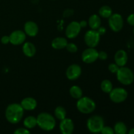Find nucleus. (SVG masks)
Listing matches in <instances>:
<instances>
[{
	"instance_id": "obj_13",
	"label": "nucleus",
	"mask_w": 134,
	"mask_h": 134,
	"mask_svg": "<svg viewBox=\"0 0 134 134\" xmlns=\"http://www.w3.org/2000/svg\"><path fill=\"white\" fill-rule=\"evenodd\" d=\"M74 124L71 119L65 118L60 122V130L63 134H71L74 130Z\"/></svg>"
},
{
	"instance_id": "obj_22",
	"label": "nucleus",
	"mask_w": 134,
	"mask_h": 134,
	"mask_svg": "<svg viewBox=\"0 0 134 134\" xmlns=\"http://www.w3.org/2000/svg\"><path fill=\"white\" fill-rule=\"evenodd\" d=\"M113 14L112 9L108 5H103L99 9V14L104 18H109Z\"/></svg>"
},
{
	"instance_id": "obj_6",
	"label": "nucleus",
	"mask_w": 134,
	"mask_h": 134,
	"mask_svg": "<svg viewBox=\"0 0 134 134\" xmlns=\"http://www.w3.org/2000/svg\"><path fill=\"white\" fill-rule=\"evenodd\" d=\"M110 99L115 103H120L124 102L128 98V92L123 88H115L110 92Z\"/></svg>"
},
{
	"instance_id": "obj_27",
	"label": "nucleus",
	"mask_w": 134,
	"mask_h": 134,
	"mask_svg": "<svg viewBox=\"0 0 134 134\" xmlns=\"http://www.w3.org/2000/svg\"><path fill=\"white\" fill-rule=\"evenodd\" d=\"M120 67L116 64V63H112V64H110L108 66V69L109 70V71L112 73H116V72L118 71V70L119 69Z\"/></svg>"
},
{
	"instance_id": "obj_21",
	"label": "nucleus",
	"mask_w": 134,
	"mask_h": 134,
	"mask_svg": "<svg viewBox=\"0 0 134 134\" xmlns=\"http://www.w3.org/2000/svg\"><path fill=\"white\" fill-rule=\"evenodd\" d=\"M69 94L72 98L79 99L82 96V90L79 86L74 85V86H72L69 89Z\"/></svg>"
},
{
	"instance_id": "obj_16",
	"label": "nucleus",
	"mask_w": 134,
	"mask_h": 134,
	"mask_svg": "<svg viewBox=\"0 0 134 134\" xmlns=\"http://www.w3.org/2000/svg\"><path fill=\"white\" fill-rule=\"evenodd\" d=\"M22 108L26 111H32L37 107V102L36 99L31 97H27L22 100L20 103Z\"/></svg>"
},
{
	"instance_id": "obj_30",
	"label": "nucleus",
	"mask_w": 134,
	"mask_h": 134,
	"mask_svg": "<svg viewBox=\"0 0 134 134\" xmlns=\"http://www.w3.org/2000/svg\"><path fill=\"white\" fill-rule=\"evenodd\" d=\"M108 55H107V52L105 51H100L98 52V58L101 60H105L107 59Z\"/></svg>"
},
{
	"instance_id": "obj_3",
	"label": "nucleus",
	"mask_w": 134,
	"mask_h": 134,
	"mask_svg": "<svg viewBox=\"0 0 134 134\" xmlns=\"http://www.w3.org/2000/svg\"><path fill=\"white\" fill-rule=\"evenodd\" d=\"M77 108L82 114L92 113L96 109V105L92 99L88 97H81L77 99Z\"/></svg>"
},
{
	"instance_id": "obj_34",
	"label": "nucleus",
	"mask_w": 134,
	"mask_h": 134,
	"mask_svg": "<svg viewBox=\"0 0 134 134\" xmlns=\"http://www.w3.org/2000/svg\"><path fill=\"white\" fill-rule=\"evenodd\" d=\"M97 31L98 32V34L101 35H103L105 34L106 33V28L105 27H99L98 29H97Z\"/></svg>"
},
{
	"instance_id": "obj_10",
	"label": "nucleus",
	"mask_w": 134,
	"mask_h": 134,
	"mask_svg": "<svg viewBox=\"0 0 134 134\" xmlns=\"http://www.w3.org/2000/svg\"><path fill=\"white\" fill-rule=\"evenodd\" d=\"M81 27L79 22L73 21L68 24L65 29V35L69 39H74L77 37L81 32Z\"/></svg>"
},
{
	"instance_id": "obj_35",
	"label": "nucleus",
	"mask_w": 134,
	"mask_h": 134,
	"mask_svg": "<svg viewBox=\"0 0 134 134\" xmlns=\"http://www.w3.org/2000/svg\"><path fill=\"white\" fill-rule=\"evenodd\" d=\"M79 24L80 26H81V28H82V27L83 28V27H86V26L88 25V22H86V20H82L79 22Z\"/></svg>"
},
{
	"instance_id": "obj_11",
	"label": "nucleus",
	"mask_w": 134,
	"mask_h": 134,
	"mask_svg": "<svg viewBox=\"0 0 134 134\" xmlns=\"http://www.w3.org/2000/svg\"><path fill=\"white\" fill-rule=\"evenodd\" d=\"M82 73V69L78 64H71L67 69L65 75L67 78L71 81H75L79 78Z\"/></svg>"
},
{
	"instance_id": "obj_14",
	"label": "nucleus",
	"mask_w": 134,
	"mask_h": 134,
	"mask_svg": "<svg viewBox=\"0 0 134 134\" xmlns=\"http://www.w3.org/2000/svg\"><path fill=\"white\" fill-rule=\"evenodd\" d=\"M24 32L30 37H35L39 32V27L35 22L33 21H27L25 23Z\"/></svg>"
},
{
	"instance_id": "obj_18",
	"label": "nucleus",
	"mask_w": 134,
	"mask_h": 134,
	"mask_svg": "<svg viewBox=\"0 0 134 134\" xmlns=\"http://www.w3.org/2000/svg\"><path fill=\"white\" fill-rule=\"evenodd\" d=\"M67 44H68V41L65 38L58 37L52 40L51 46L52 48L56 50H61L65 48Z\"/></svg>"
},
{
	"instance_id": "obj_19",
	"label": "nucleus",
	"mask_w": 134,
	"mask_h": 134,
	"mask_svg": "<svg viewBox=\"0 0 134 134\" xmlns=\"http://www.w3.org/2000/svg\"><path fill=\"white\" fill-rule=\"evenodd\" d=\"M102 20L101 18L98 14H92L89 18L88 21V24L89 25L92 30H96L97 29L101 26Z\"/></svg>"
},
{
	"instance_id": "obj_36",
	"label": "nucleus",
	"mask_w": 134,
	"mask_h": 134,
	"mask_svg": "<svg viewBox=\"0 0 134 134\" xmlns=\"http://www.w3.org/2000/svg\"><path fill=\"white\" fill-rule=\"evenodd\" d=\"M128 133H129V134H134V128H132V129H131L128 132Z\"/></svg>"
},
{
	"instance_id": "obj_15",
	"label": "nucleus",
	"mask_w": 134,
	"mask_h": 134,
	"mask_svg": "<svg viewBox=\"0 0 134 134\" xmlns=\"http://www.w3.org/2000/svg\"><path fill=\"white\" fill-rule=\"evenodd\" d=\"M114 59H115V63L119 67L125 66L126 64L128 62V54L124 50H119L115 53Z\"/></svg>"
},
{
	"instance_id": "obj_8",
	"label": "nucleus",
	"mask_w": 134,
	"mask_h": 134,
	"mask_svg": "<svg viewBox=\"0 0 134 134\" xmlns=\"http://www.w3.org/2000/svg\"><path fill=\"white\" fill-rule=\"evenodd\" d=\"M108 22L110 28L115 32L120 31L124 26V20L122 16L119 13L112 14V15L109 18Z\"/></svg>"
},
{
	"instance_id": "obj_25",
	"label": "nucleus",
	"mask_w": 134,
	"mask_h": 134,
	"mask_svg": "<svg viewBox=\"0 0 134 134\" xmlns=\"http://www.w3.org/2000/svg\"><path fill=\"white\" fill-rule=\"evenodd\" d=\"M67 111L64 107L62 106H58L54 110V115L56 118L58 120H62L66 118Z\"/></svg>"
},
{
	"instance_id": "obj_28",
	"label": "nucleus",
	"mask_w": 134,
	"mask_h": 134,
	"mask_svg": "<svg viewBox=\"0 0 134 134\" xmlns=\"http://www.w3.org/2000/svg\"><path fill=\"white\" fill-rule=\"evenodd\" d=\"M101 133L103 134H113L114 130L111 127L109 126H103L101 130Z\"/></svg>"
},
{
	"instance_id": "obj_4",
	"label": "nucleus",
	"mask_w": 134,
	"mask_h": 134,
	"mask_svg": "<svg viewBox=\"0 0 134 134\" xmlns=\"http://www.w3.org/2000/svg\"><path fill=\"white\" fill-rule=\"evenodd\" d=\"M116 74L117 80L123 85L128 86L133 82L134 74L133 71L127 67H120Z\"/></svg>"
},
{
	"instance_id": "obj_17",
	"label": "nucleus",
	"mask_w": 134,
	"mask_h": 134,
	"mask_svg": "<svg viewBox=\"0 0 134 134\" xmlns=\"http://www.w3.org/2000/svg\"><path fill=\"white\" fill-rule=\"evenodd\" d=\"M22 52L27 57H34L36 53V48L31 42H26L22 46Z\"/></svg>"
},
{
	"instance_id": "obj_2",
	"label": "nucleus",
	"mask_w": 134,
	"mask_h": 134,
	"mask_svg": "<svg viewBox=\"0 0 134 134\" xmlns=\"http://www.w3.org/2000/svg\"><path fill=\"white\" fill-rule=\"evenodd\" d=\"M36 118L37 126L43 130L49 132L56 126V119L48 113H41Z\"/></svg>"
},
{
	"instance_id": "obj_29",
	"label": "nucleus",
	"mask_w": 134,
	"mask_h": 134,
	"mask_svg": "<svg viewBox=\"0 0 134 134\" xmlns=\"http://www.w3.org/2000/svg\"><path fill=\"white\" fill-rule=\"evenodd\" d=\"M15 134H29L30 133V131L28 130L26 128H19L16 130L14 132Z\"/></svg>"
},
{
	"instance_id": "obj_37",
	"label": "nucleus",
	"mask_w": 134,
	"mask_h": 134,
	"mask_svg": "<svg viewBox=\"0 0 134 134\" xmlns=\"http://www.w3.org/2000/svg\"><path fill=\"white\" fill-rule=\"evenodd\" d=\"M133 35H134V28H133Z\"/></svg>"
},
{
	"instance_id": "obj_9",
	"label": "nucleus",
	"mask_w": 134,
	"mask_h": 134,
	"mask_svg": "<svg viewBox=\"0 0 134 134\" xmlns=\"http://www.w3.org/2000/svg\"><path fill=\"white\" fill-rule=\"evenodd\" d=\"M81 58L83 62L86 64H92L98 59V51L95 48H86L82 52Z\"/></svg>"
},
{
	"instance_id": "obj_24",
	"label": "nucleus",
	"mask_w": 134,
	"mask_h": 134,
	"mask_svg": "<svg viewBox=\"0 0 134 134\" xmlns=\"http://www.w3.org/2000/svg\"><path fill=\"white\" fill-rule=\"evenodd\" d=\"M113 88V86L111 81L109 80L105 79L101 82V89L103 92L106 94H109Z\"/></svg>"
},
{
	"instance_id": "obj_32",
	"label": "nucleus",
	"mask_w": 134,
	"mask_h": 134,
	"mask_svg": "<svg viewBox=\"0 0 134 134\" xmlns=\"http://www.w3.org/2000/svg\"><path fill=\"white\" fill-rule=\"evenodd\" d=\"M1 43L4 44H7L9 43H10V39H9V36L7 35H5V36H3L1 39Z\"/></svg>"
},
{
	"instance_id": "obj_20",
	"label": "nucleus",
	"mask_w": 134,
	"mask_h": 134,
	"mask_svg": "<svg viewBox=\"0 0 134 134\" xmlns=\"http://www.w3.org/2000/svg\"><path fill=\"white\" fill-rule=\"evenodd\" d=\"M37 125V118L34 116H27L24 120V126L27 129H32Z\"/></svg>"
},
{
	"instance_id": "obj_31",
	"label": "nucleus",
	"mask_w": 134,
	"mask_h": 134,
	"mask_svg": "<svg viewBox=\"0 0 134 134\" xmlns=\"http://www.w3.org/2000/svg\"><path fill=\"white\" fill-rule=\"evenodd\" d=\"M127 22L130 26H134V13L128 16V17L127 18Z\"/></svg>"
},
{
	"instance_id": "obj_7",
	"label": "nucleus",
	"mask_w": 134,
	"mask_h": 134,
	"mask_svg": "<svg viewBox=\"0 0 134 134\" xmlns=\"http://www.w3.org/2000/svg\"><path fill=\"white\" fill-rule=\"evenodd\" d=\"M84 39L88 47L95 48L99 44L100 41V35L98 34L97 30H90L86 31Z\"/></svg>"
},
{
	"instance_id": "obj_5",
	"label": "nucleus",
	"mask_w": 134,
	"mask_h": 134,
	"mask_svg": "<svg viewBox=\"0 0 134 134\" xmlns=\"http://www.w3.org/2000/svg\"><path fill=\"white\" fill-rule=\"evenodd\" d=\"M86 126L91 133H99L104 126V120L101 116L94 115L88 119Z\"/></svg>"
},
{
	"instance_id": "obj_26",
	"label": "nucleus",
	"mask_w": 134,
	"mask_h": 134,
	"mask_svg": "<svg viewBox=\"0 0 134 134\" xmlns=\"http://www.w3.org/2000/svg\"><path fill=\"white\" fill-rule=\"evenodd\" d=\"M65 48L67 49V51L68 52H71V53H75L78 50V48H77V46L76 45L75 43H68L67 44L66 47H65Z\"/></svg>"
},
{
	"instance_id": "obj_33",
	"label": "nucleus",
	"mask_w": 134,
	"mask_h": 134,
	"mask_svg": "<svg viewBox=\"0 0 134 134\" xmlns=\"http://www.w3.org/2000/svg\"><path fill=\"white\" fill-rule=\"evenodd\" d=\"M73 10H71V9H67V10H65V11L64 12L63 15H64V17H69L70 16L73 15Z\"/></svg>"
},
{
	"instance_id": "obj_12",
	"label": "nucleus",
	"mask_w": 134,
	"mask_h": 134,
	"mask_svg": "<svg viewBox=\"0 0 134 134\" xmlns=\"http://www.w3.org/2000/svg\"><path fill=\"white\" fill-rule=\"evenodd\" d=\"M26 38V34L22 30H15L9 35L10 43L13 45H20L24 43Z\"/></svg>"
},
{
	"instance_id": "obj_23",
	"label": "nucleus",
	"mask_w": 134,
	"mask_h": 134,
	"mask_svg": "<svg viewBox=\"0 0 134 134\" xmlns=\"http://www.w3.org/2000/svg\"><path fill=\"white\" fill-rule=\"evenodd\" d=\"M114 132L116 134H126L127 133V126L122 122H118L114 126Z\"/></svg>"
},
{
	"instance_id": "obj_1",
	"label": "nucleus",
	"mask_w": 134,
	"mask_h": 134,
	"mask_svg": "<svg viewBox=\"0 0 134 134\" xmlns=\"http://www.w3.org/2000/svg\"><path fill=\"white\" fill-rule=\"evenodd\" d=\"M24 109L19 103H11L5 110V117L11 124H17L22 119Z\"/></svg>"
}]
</instances>
